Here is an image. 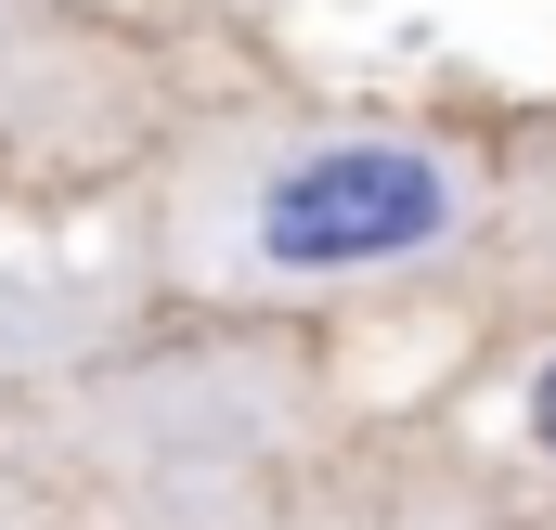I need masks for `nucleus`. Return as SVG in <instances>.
<instances>
[{"instance_id":"f257e3e1","label":"nucleus","mask_w":556,"mask_h":530,"mask_svg":"<svg viewBox=\"0 0 556 530\" xmlns=\"http://www.w3.org/2000/svg\"><path fill=\"white\" fill-rule=\"evenodd\" d=\"M479 220L453 142L415 130H273L194 194V260L233 285H363L415 272Z\"/></svg>"},{"instance_id":"f03ea898","label":"nucleus","mask_w":556,"mask_h":530,"mask_svg":"<svg viewBox=\"0 0 556 530\" xmlns=\"http://www.w3.org/2000/svg\"><path fill=\"white\" fill-rule=\"evenodd\" d=\"M518 427H531V453H556V363L531 376V401H518Z\"/></svg>"},{"instance_id":"7ed1b4c3","label":"nucleus","mask_w":556,"mask_h":530,"mask_svg":"<svg viewBox=\"0 0 556 530\" xmlns=\"http://www.w3.org/2000/svg\"><path fill=\"white\" fill-rule=\"evenodd\" d=\"M0 78H13V0H0Z\"/></svg>"}]
</instances>
